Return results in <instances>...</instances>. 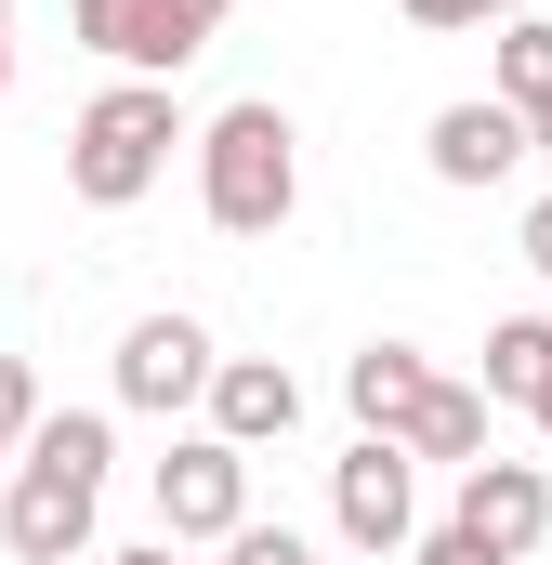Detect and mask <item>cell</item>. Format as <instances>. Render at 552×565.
<instances>
[{"mask_svg":"<svg viewBox=\"0 0 552 565\" xmlns=\"http://www.w3.org/2000/svg\"><path fill=\"white\" fill-rule=\"evenodd\" d=\"M540 382H552V316H500V329H487V395L540 408Z\"/></svg>","mask_w":552,"mask_h":565,"instance_id":"13","label":"cell"},{"mask_svg":"<svg viewBox=\"0 0 552 565\" xmlns=\"http://www.w3.org/2000/svg\"><path fill=\"white\" fill-rule=\"evenodd\" d=\"M0 93H13V0H0Z\"/></svg>","mask_w":552,"mask_h":565,"instance_id":"20","label":"cell"},{"mask_svg":"<svg viewBox=\"0 0 552 565\" xmlns=\"http://www.w3.org/2000/svg\"><path fill=\"white\" fill-rule=\"evenodd\" d=\"M211 369H224V355H211L198 316H132V329H119V408H158V422H171V408H211Z\"/></svg>","mask_w":552,"mask_h":565,"instance_id":"7","label":"cell"},{"mask_svg":"<svg viewBox=\"0 0 552 565\" xmlns=\"http://www.w3.org/2000/svg\"><path fill=\"white\" fill-rule=\"evenodd\" d=\"M500 106H527V119L552 106V13H513L500 26Z\"/></svg>","mask_w":552,"mask_h":565,"instance_id":"14","label":"cell"},{"mask_svg":"<svg viewBox=\"0 0 552 565\" xmlns=\"http://www.w3.org/2000/svg\"><path fill=\"white\" fill-rule=\"evenodd\" d=\"M106 422L93 408H66V422L26 434V460H13V487H0V540H13V565H66L93 553V500H106Z\"/></svg>","mask_w":552,"mask_h":565,"instance_id":"1","label":"cell"},{"mask_svg":"<svg viewBox=\"0 0 552 565\" xmlns=\"http://www.w3.org/2000/svg\"><path fill=\"white\" fill-rule=\"evenodd\" d=\"M447 526H460V540H487L500 565H527V553L552 540V473H540V460H474Z\"/></svg>","mask_w":552,"mask_h":565,"instance_id":"8","label":"cell"},{"mask_svg":"<svg viewBox=\"0 0 552 565\" xmlns=\"http://www.w3.org/2000/svg\"><path fill=\"white\" fill-rule=\"evenodd\" d=\"M106 565H171V540H158V553H106Z\"/></svg>","mask_w":552,"mask_h":565,"instance_id":"21","label":"cell"},{"mask_svg":"<svg viewBox=\"0 0 552 565\" xmlns=\"http://www.w3.org/2000/svg\"><path fill=\"white\" fill-rule=\"evenodd\" d=\"M408 565H500V553H487V540H460V526H434V540H421Z\"/></svg>","mask_w":552,"mask_h":565,"instance_id":"18","label":"cell"},{"mask_svg":"<svg viewBox=\"0 0 552 565\" xmlns=\"http://www.w3.org/2000/svg\"><path fill=\"white\" fill-rule=\"evenodd\" d=\"M527 132H540V158H552V106H540V119H527Z\"/></svg>","mask_w":552,"mask_h":565,"instance_id":"22","label":"cell"},{"mask_svg":"<svg viewBox=\"0 0 552 565\" xmlns=\"http://www.w3.org/2000/svg\"><path fill=\"white\" fill-rule=\"evenodd\" d=\"M224 13H237V0H66L79 53H106V66H132V79L198 66V53L224 40Z\"/></svg>","mask_w":552,"mask_h":565,"instance_id":"4","label":"cell"},{"mask_svg":"<svg viewBox=\"0 0 552 565\" xmlns=\"http://www.w3.org/2000/svg\"><path fill=\"white\" fill-rule=\"evenodd\" d=\"M171 145H198V132H184V106H171V79H119V93L79 106V132H66V184H79L93 211H132L145 184L171 171Z\"/></svg>","mask_w":552,"mask_h":565,"instance_id":"3","label":"cell"},{"mask_svg":"<svg viewBox=\"0 0 552 565\" xmlns=\"http://www.w3.org/2000/svg\"><path fill=\"white\" fill-rule=\"evenodd\" d=\"M198 198H211L224 237H276L302 211V132H289V106H224L198 132Z\"/></svg>","mask_w":552,"mask_h":565,"instance_id":"2","label":"cell"},{"mask_svg":"<svg viewBox=\"0 0 552 565\" xmlns=\"http://www.w3.org/2000/svg\"><path fill=\"white\" fill-rule=\"evenodd\" d=\"M224 565H316V553H302L289 526H237V540H224Z\"/></svg>","mask_w":552,"mask_h":565,"instance_id":"17","label":"cell"},{"mask_svg":"<svg viewBox=\"0 0 552 565\" xmlns=\"http://www.w3.org/2000/svg\"><path fill=\"white\" fill-rule=\"evenodd\" d=\"M421 158H434V184H500V171H527V158H540V132H527V106L460 93V106H434Z\"/></svg>","mask_w":552,"mask_h":565,"instance_id":"9","label":"cell"},{"mask_svg":"<svg viewBox=\"0 0 552 565\" xmlns=\"http://www.w3.org/2000/svg\"><path fill=\"white\" fill-rule=\"evenodd\" d=\"M395 447H408V460H460V473H474V460H500V447H487V395H474V382H434V408H421Z\"/></svg>","mask_w":552,"mask_h":565,"instance_id":"12","label":"cell"},{"mask_svg":"<svg viewBox=\"0 0 552 565\" xmlns=\"http://www.w3.org/2000/svg\"><path fill=\"white\" fill-rule=\"evenodd\" d=\"M26 434H40V369H26V355H0V473L26 460Z\"/></svg>","mask_w":552,"mask_h":565,"instance_id":"15","label":"cell"},{"mask_svg":"<svg viewBox=\"0 0 552 565\" xmlns=\"http://www.w3.org/2000/svg\"><path fill=\"white\" fill-rule=\"evenodd\" d=\"M527 422H540V434H552V382H540V408H527Z\"/></svg>","mask_w":552,"mask_h":565,"instance_id":"23","label":"cell"},{"mask_svg":"<svg viewBox=\"0 0 552 565\" xmlns=\"http://www.w3.org/2000/svg\"><path fill=\"white\" fill-rule=\"evenodd\" d=\"M395 13H408V26H513L527 0H395Z\"/></svg>","mask_w":552,"mask_h":565,"instance_id":"16","label":"cell"},{"mask_svg":"<svg viewBox=\"0 0 552 565\" xmlns=\"http://www.w3.org/2000/svg\"><path fill=\"white\" fill-rule=\"evenodd\" d=\"M289 422H302V382H289L276 355H224V369H211V434H224V447H276Z\"/></svg>","mask_w":552,"mask_h":565,"instance_id":"10","label":"cell"},{"mask_svg":"<svg viewBox=\"0 0 552 565\" xmlns=\"http://www.w3.org/2000/svg\"><path fill=\"white\" fill-rule=\"evenodd\" d=\"M421 460L395 447V434H355L342 447V473H329V513H342V540L355 553H421Z\"/></svg>","mask_w":552,"mask_h":565,"instance_id":"5","label":"cell"},{"mask_svg":"<svg viewBox=\"0 0 552 565\" xmlns=\"http://www.w3.org/2000/svg\"><path fill=\"white\" fill-rule=\"evenodd\" d=\"M158 526H171V540H237V526H251V447L184 434V447L158 460Z\"/></svg>","mask_w":552,"mask_h":565,"instance_id":"6","label":"cell"},{"mask_svg":"<svg viewBox=\"0 0 552 565\" xmlns=\"http://www.w3.org/2000/svg\"><path fill=\"white\" fill-rule=\"evenodd\" d=\"M342 395H355V422H369V434H408L421 408H434V369H421L408 342H369V355L342 369Z\"/></svg>","mask_w":552,"mask_h":565,"instance_id":"11","label":"cell"},{"mask_svg":"<svg viewBox=\"0 0 552 565\" xmlns=\"http://www.w3.org/2000/svg\"><path fill=\"white\" fill-rule=\"evenodd\" d=\"M513 250H527V264H540V277H552V198H540V211H527V237H513Z\"/></svg>","mask_w":552,"mask_h":565,"instance_id":"19","label":"cell"}]
</instances>
